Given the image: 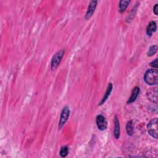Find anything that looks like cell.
<instances>
[{
  "mask_svg": "<svg viewBox=\"0 0 158 158\" xmlns=\"http://www.w3.org/2000/svg\"><path fill=\"white\" fill-rule=\"evenodd\" d=\"M144 79L145 82L149 85L158 83V71L156 69H148L145 74Z\"/></svg>",
  "mask_w": 158,
  "mask_h": 158,
  "instance_id": "6da1fadb",
  "label": "cell"
},
{
  "mask_svg": "<svg viewBox=\"0 0 158 158\" xmlns=\"http://www.w3.org/2000/svg\"><path fill=\"white\" fill-rule=\"evenodd\" d=\"M158 121L157 118L153 119L147 125V130L149 134L155 139L158 138Z\"/></svg>",
  "mask_w": 158,
  "mask_h": 158,
  "instance_id": "7a4b0ae2",
  "label": "cell"
},
{
  "mask_svg": "<svg viewBox=\"0 0 158 158\" xmlns=\"http://www.w3.org/2000/svg\"><path fill=\"white\" fill-rule=\"evenodd\" d=\"M70 109L68 106H65L62 112H61V117H60V119L59 121V124H58V129L59 130H61L63 127L64 126V125L65 124L67 121L68 120V118L70 116Z\"/></svg>",
  "mask_w": 158,
  "mask_h": 158,
  "instance_id": "3957f363",
  "label": "cell"
},
{
  "mask_svg": "<svg viewBox=\"0 0 158 158\" xmlns=\"http://www.w3.org/2000/svg\"><path fill=\"white\" fill-rule=\"evenodd\" d=\"M64 54V50H62L57 52L53 57L51 62V69L52 71H54L60 64L61 60Z\"/></svg>",
  "mask_w": 158,
  "mask_h": 158,
  "instance_id": "277c9868",
  "label": "cell"
},
{
  "mask_svg": "<svg viewBox=\"0 0 158 158\" xmlns=\"http://www.w3.org/2000/svg\"><path fill=\"white\" fill-rule=\"evenodd\" d=\"M96 122H97V125L98 127V128L100 130L103 131L107 128V123L106 118L103 116L102 115L97 116L96 119Z\"/></svg>",
  "mask_w": 158,
  "mask_h": 158,
  "instance_id": "5b68a950",
  "label": "cell"
},
{
  "mask_svg": "<svg viewBox=\"0 0 158 158\" xmlns=\"http://www.w3.org/2000/svg\"><path fill=\"white\" fill-rule=\"evenodd\" d=\"M97 3H98L97 1L90 2L88 9H87V11H86V15H85V19L86 20L89 19L90 18H91L92 16H93V13L95 12V9L97 8Z\"/></svg>",
  "mask_w": 158,
  "mask_h": 158,
  "instance_id": "8992f818",
  "label": "cell"
},
{
  "mask_svg": "<svg viewBox=\"0 0 158 158\" xmlns=\"http://www.w3.org/2000/svg\"><path fill=\"white\" fill-rule=\"evenodd\" d=\"M147 96L149 101L153 103H157V88H151L147 93Z\"/></svg>",
  "mask_w": 158,
  "mask_h": 158,
  "instance_id": "52a82bcc",
  "label": "cell"
},
{
  "mask_svg": "<svg viewBox=\"0 0 158 158\" xmlns=\"http://www.w3.org/2000/svg\"><path fill=\"white\" fill-rule=\"evenodd\" d=\"M140 88L139 86H135L132 92V94H131V96L129 98L128 101H127V103L128 104H130L133 102H134L135 100H136V99L137 98L138 96L139 95V93H140Z\"/></svg>",
  "mask_w": 158,
  "mask_h": 158,
  "instance_id": "ba28073f",
  "label": "cell"
},
{
  "mask_svg": "<svg viewBox=\"0 0 158 158\" xmlns=\"http://www.w3.org/2000/svg\"><path fill=\"white\" fill-rule=\"evenodd\" d=\"M114 136L116 139H119L121 135V129H120V124L119 119L117 116L114 118Z\"/></svg>",
  "mask_w": 158,
  "mask_h": 158,
  "instance_id": "9c48e42d",
  "label": "cell"
},
{
  "mask_svg": "<svg viewBox=\"0 0 158 158\" xmlns=\"http://www.w3.org/2000/svg\"><path fill=\"white\" fill-rule=\"evenodd\" d=\"M112 88H113V86H112V84L111 83H109L108 84V85H107V90H106V93H105V94H104L103 98H102L101 102H100V104H99L100 106L106 102V101L107 100V98H109V97L110 95H111V93L112 90Z\"/></svg>",
  "mask_w": 158,
  "mask_h": 158,
  "instance_id": "30bf717a",
  "label": "cell"
},
{
  "mask_svg": "<svg viewBox=\"0 0 158 158\" xmlns=\"http://www.w3.org/2000/svg\"><path fill=\"white\" fill-rule=\"evenodd\" d=\"M157 29L156 23L154 21H151L149 22L147 28H146V34L148 36H152L153 33L156 32Z\"/></svg>",
  "mask_w": 158,
  "mask_h": 158,
  "instance_id": "8fae6325",
  "label": "cell"
},
{
  "mask_svg": "<svg viewBox=\"0 0 158 158\" xmlns=\"http://www.w3.org/2000/svg\"><path fill=\"white\" fill-rule=\"evenodd\" d=\"M130 3V1H128V0H122L119 2V11L121 13L125 12Z\"/></svg>",
  "mask_w": 158,
  "mask_h": 158,
  "instance_id": "7c38bea8",
  "label": "cell"
},
{
  "mask_svg": "<svg viewBox=\"0 0 158 158\" xmlns=\"http://www.w3.org/2000/svg\"><path fill=\"white\" fill-rule=\"evenodd\" d=\"M126 130L127 134L129 135V136H132L133 133V126L132 121H130L127 122V124L126 125Z\"/></svg>",
  "mask_w": 158,
  "mask_h": 158,
  "instance_id": "4fadbf2b",
  "label": "cell"
},
{
  "mask_svg": "<svg viewBox=\"0 0 158 158\" xmlns=\"http://www.w3.org/2000/svg\"><path fill=\"white\" fill-rule=\"evenodd\" d=\"M68 153H69L68 147L65 146H62V147L61 148L59 154H60V155H61V157H66V156H67V154H68Z\"/></svg>",
  "mask_w": 158,
  "mask_h": 158,
  "instance_id": "5bb4252c",
  "label": "cell"
},
{
  "mask_svg": "<svg viewBox=\"0 0 158 158\" xmlns=\"http://www.w3.org/2000/svg\"><path fill=\"white\" fill-rule=\"evenodd\" d=\"M157 51V45H153V46H151L149 49V51L148 52V56H152L154 54H155L156 53Z\"/></svg>",
  "mask_w": 158,
  "mask_h": 158,
  "instance_id": "9a60e30c",
  "label": "cell"
},
{
  "mask_svg": "<svg viewBox=\"0 0 158 158\" xmlns=\"http://www.w3.org/2000/svg\"><path fill=\"white\" fill-rule=\"evenodd\" d=\"M158 63H157V59H155L154 61H153V62H151L150 63V65L153 67V68H155V69H157L158 67Z\"/></svg>",
  "mask_w": 158,
  "mask_h": 158,
  "instance_id": "2e32d148",
  "label": "cell"
},
{
  "mask_svg": "<svg viewBox=\"0 0 158 158\" xmlns=\"http://www.w3.org/2000/svg\"><path fill=\"white\" fill-rule=\"evenodd\" d=\"M153 12H154L155 15L157 16V14H158V5L157 4L155 5V6H154V8H153Z\"/></svg>",
  "mask_w": 158,
  "mask_h": 158,
  "instance_id": "e0dca14e",
  "label": "cell"
}]
</instances>
